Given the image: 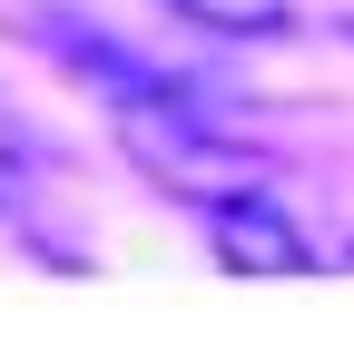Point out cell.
Returning <instances> with one entry per match:
<instances>
[{"instance_id":"cell-1","label":"cell","mask_w":354,"mask_h":345,"mask_svg":"<svg viewBox=\"0 0 354 345\" xmlns=\"http://www.w3.org/2000/svg\"><path fill=\"white\" fill-rule=\"evenodd\" d=\"M207 237H216V256H227V267H266V276H305V267H325V256L295 237V218L266 197V178L216 188V197H207Z\"/></svg>"},{"instance_id":"cell-3","label":"cell","mask_w":354,"mask_h":345,"mask_svg":"<svg viewBox=\"0 0 354 345\" xmlns=\"http://www.w3.org/2000/svg\"><path fill=\"white\" fill-rule=\"evenodd\" d=\"M207 30H286V0H177Z\"/></svg>"},{"instance_id":"cell-2","label":"cell","mask_w":354,"mask_h":345,"mask_svg":"<svg viewBox=\"0 0 354 345\" xmlns=\"http://www.w3.org/2000/svg\"><path fill=\"white\" fill-rule=\"evenodd\" d=\"M39 188H50V148H39V128L0 99V218L39 227Z\"/></svg>"}]
</instances>
